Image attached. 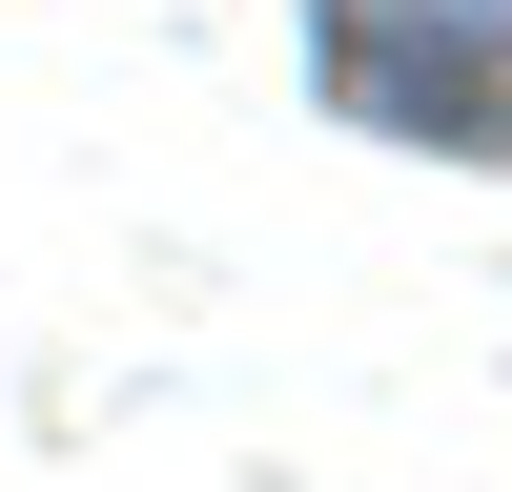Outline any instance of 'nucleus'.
<instances>
[{"instance_id":"f257e3e1","label":"nucleus","mask_w":512,"mask_h":492,"mask_svg":"<svg viewBox=\"0 0 512 492\" xmlns=\"http://www.w3.org/2000/svg\"><path fill=\"white\" fill-rule=\"evenodd\" d=\"M328 103L390 144L512 164V0H328Z\"/></svg>"}]
</instances>
